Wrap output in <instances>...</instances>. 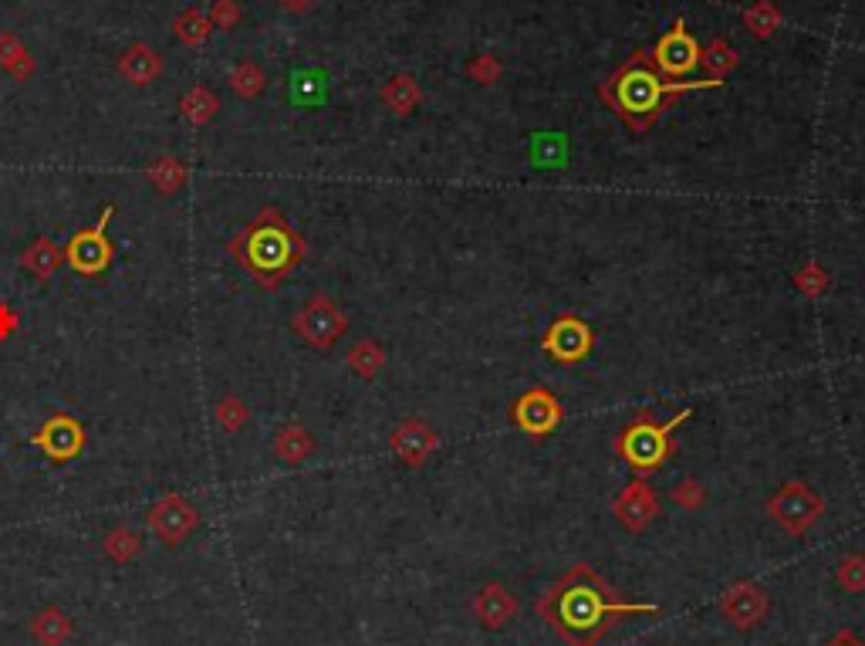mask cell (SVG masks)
Wrapping results in <instances>:
<instances>
[{"instance_id": "6da1fadb", "label": "cell", "mask_w": 865, "mask_h": 646, "mask_svg": "<svg viewBox=\"0 0 865 646\" xmlns=\"http://www.w3.org/2000/svg\"><path fill=\"white\" fill-rule=\"evenodd\" d=\"M626 613H656V606L619 603L588 565L558 579L541 599V616L568 646H595Z\"/></svg>"}, {"instance_id": "7a4b0ae2", "label": "cell", "mask_w": 865, "mask_h": 646, "mask_svg": "<svg viewBox=\"0 0 865 646\" xmlns=\"http://www.w3.org/2000/svg\"><path fill=\"white\" fill-rule=\"evenodd\" d=\"M720 85L724 82H717V78H703V82H666V75H659L653 58H649L646 51H636L609 82H602L599 95L632 132H646L656 126L659 112L670 109V102L676 95L697 92V88H720Z\"/></svg>"}, {"instance_id": "3957f363", "label": "cell", "mask_w": 865, "mask_h": 646, "mask_svg": "<svg viewBox=\"0 0 865 646\" xmlns=\"http://www.w3.org/2000/svg\"><path fill=\"white\" fill-rule=\"evenodd\" d=\"M230 251L237 254V261L251 271V278L264 288H278L288 274L305 261L308 244L305 237L284 220L281 210L264 207L254 217V224H247L244 234L230 244Z\"/></svg>"}, {"instance_id": "277c9868", "label": "cell", "mask_w": 865, "mask_h": 646, "mask_svg": "<svg viewBox=\"0 0 865 646\" xmlns=\"http://www.w3.org/2000/svg\"><path fill=\"white\" fill-rule=\"evenodd\" d=\"M690 417L693 406H683L670 420H656L653 410H639L636 420H629L615 433V454H619V460H626L629 471H636L639 477L653 474L676 454V430Z\"/></svg>"}, {"instance_id": "5b68a950", "label": "cell", "mask_w": 865, "mask_h": 646, "mask_svg": "<svg viewBox=\"0 0 865 646\" xmlns=\"http://www.w3.org/2000/svg\"><path fill=\"white\" fill-rule=\"evenodd\" d=\"M541 352L558 366H582L595 352V329L582 315H558L541 335Z\"/></svg>"}, {"instance_id": "8992f818", "label": "cell", "mask_w": 865, "mask_h": 646, "mask_svg": "<svg viewBox=\"0 0 865 646\" xmlns=\"http://www.w3.org/2000/svg\"><path fill=\"white\" fill-rule=\"evenodd\" d=\"M294 332L305 339L311 349H332L345 332H349V315L338 308L328 295H311L291 318Z\"/></svg>"}, {"instance_id": "52a82bcc", "label": "cell", "mask_w": 865, "mask_h": 646, "mask_svg": "<svg viewBox=\"0 0 865 646\" xmlns=\"http://www.w3.org/2000/svg\"><path fill=\"white\" fill-rule=\"evenodd\" d=\"M768 515L778 521L788 535H805L818 518L825 515V501L808 484L788 481L768 498Z\"/></svg>"}, {"instance_id": "ba28073f", "label": "cell", "mask_w": 865, "mask_h": 646, "mask_svg": "<svg viewBox=\"0 0 865 646\" xmlns=\"http://www.w3.org/2000/svg\"><path fill=\"white\" fill-rule=\"evenodd\" d=\"M561 420H565L561 400L545 386H531L511 403V423L531 440H548L561 427Z\"/></svg>"}, {"instance_id": "9c48e42d", "label": "cell", "mask_w": 865, "mask_h": 646, "mask_svg": "<svg viewBox=\"0 0 865 646\" xmlns=\"http://www.w3.org/2000/svg\"><path fill=\"white\" fill-rule=\"evenodd\" d=\"M112 217H115V207L109 203V207L102 210V220H98V227L78 230V234L71 237L68 247H65V261H68L78 274H85V278H95V274H102V271L112 264V258H115L112 241H109V234H105V227H109Z\"/></svg>"}, {"instance_id": "30bf717a", "label": "cell", "mask_w": 865, "mask_h": 646, "mask_svg": "<svg viewBox=\"0 0 865 646\" xmlns=\"http://www.w3.org/2000/svg\"><path fill=\"white\" fill-rule=\"evenodd\" d=\"M146 518H149L153 535L159 542H166L169 548L183 545L186 538L193 535V528L200 525V511H196L183 494H166L163 501H156L153 508H149Z\"/></svg>"}, {"instance_id": "8fae6325", "label": "cell", "mask_w": 865, "mask_h": 646, "mask_svg": "<svg viewBox=\"0 0 865 646\" xmlns=\"http://www.w3.org/2000/svg\"><path fill=\"white\" fill-rule=\"evenodd\" d=\"M700 55H703V48L697 44V38L686 31L683 21H676L673 28L659 38L653 51V65L659 68V75H666V78H686L700 65Z\"/></svg>"}, {"instance_id": "7c38bea8", "label": "cell", "mask_w": 865, "mask_h": 646, "mask_svg": "<svg viewBox=\"0 0 865 646\" xmlns=\"http://www.w3.org/2000/svg\"><path fill=\"white\" fill-rule=\"evenodd\" d=\"M389 447H392V454L403 460V464L419 467L436 454V447H440V433H436L426 420L406 417L403 423H396V430L389 433Z\"/></svg>"}, {"instance_id": "4fadbf2b", "label": "cell", "mask_w": 865, "mask_h": 646, "mask_svg": "<svg viewBox=\"0 0 865 646\" xmlns=\"http://www.w3.org/2000/svg\"><path fill=\"white\" fill-rule=\"evenodd\" d=\"M31 444L41 447L51 460H71L82 454L85 447V427L75 417H68V413H55L51 420L41 423V430L31 437Z\"/></svg>"}, {"instance_id": "5bb4252c", "label": "cell", "mask_w": 865, "mask_h": 646, "mask_svg": "<svg viewBox=\"0 0 865 646\" xmlns=\"http://www.w3.org/2000/svg\"><path fill=\"white\" fill-rule=\"evenodd\" d=\"M768 592L754 582H740V586L727 589L720 599V613H724L737 630H754L764 616H768Z\"/></svg>"}, {"instance_id": "9a60e30c", "label": "cell", "mask_w": 865, "mask_h": 646, "mask_svg": "<svg viewBox=\"0 0 865 646\" xmlns=\"http://www.w3.org/2000/svg\"><path fill=\"white\" fill-rule=\"evenodd\" d=\"M659 511V501H656V491L649 488L646 481L636 474V481H629L626 488H622L619 498L612 501V515L622 521V525L629 528V532H642V528L649 525V521L656 518Z\"/></svg>"}, {"instance_id": "2e32d148", "label": "cell", "mask_w": 865, "mask_h": 646, "mask_svg": "<svg viewBox=\"0 0 865 646\" xmlns=\"http://www.w3.org/2000/svg\"><path fill=\"white\" fill-rule=\"evenodd\" d=\"M163 68H166L163 55H159L153 44H146V41L132 44L126 55L119 58V75L126 78L129 85H139V88L153 85L156 78L163 75Z\"/></svg>"}, {"instance_id": "e0dca14e", "label": "cell", "mask_w": 865, "mask_h": 646, "mask_svg": "<svg viewBox=\"0 0 865 646\" xmlns=\"http://www.w3.org/2000/svg\"><path fill=\"white\" fill-rule=\"evenodd\" d=\"M474 613L484 626H490V630H497V626L511 623V616L517 613V603L514 596L501 586H484L477 592L474 599Z\"/></svg>"}, {"instance_id": "ac0fdd59", "label": "cell", "mask_w": 865, "mask_h": 646, "mask_svg": "<svg viewBox=\"0 0 865 646\" xmlns=\"http://www.w3.org/2000/svg\"><path fill=\"white\" fill-rule=\"evenodd\" d=\"M315 437H311L308 427H301V423H284V427L278 430V437H274V454H278V460H284V464H301V460H308L311 454H315Z\"/></svg>"}, {"instance_id": "d6986e66", "label": "cell", "mask_w": 865, "mask_h": 646, "mask_svg": "<svg viewBox=\"0 0 865 646\" xmlns=\"http://www.w3.org/2000/svg\"><path fill=\"white\" fill-rule=\"evenodd\" d=\"M71 630H75V623H71L68 613H61L58 606L41 609V613L31 619V633L41 646H65L71 640Z\"/></svg>"}, {"instance_id": "ffe728a7", "label": "cell", "mask_w": 865, "mask_h": 646, "mask_svg": "<svg viewBox=\"0 0 865 646\" xmlns=\"http://www.w3.org/2000/svg\"><path fill=\"white\" fill-rule=\"evenodd\" d=\"M379 99H382V105H386L389 112L409 115L419 102H423V88H419V82L413 75H396V78H389V82L382 85Z\"/></svg>"}, {"instance_id": "44dd1931", "label": "cell", "mask_w": 865, "mask_h": 646, "mask_svg": "<svg viewBox=\"0 0 865 646\" xmlns=\"http://www.w3.org/2000/svg\"><path fill=\"white\" fill-rule=\"evenodd\" d=\"M61 261H65V251H61L55 241H48V237H38V241L21 254V268L31 271L38 281H48L51 274L61 268Z\"/></svg>"}, {"instance_id": "7402d4cb", "label": "cell", "mask_w": 865, "mask_h": 646, "mask_svg": "<svg viewBox=\"0 0 865 646\" xmlns=\"http://www.w3.org/2000/svg\"><path fill=\"white\" fill-rule=\"evenodd\" d=\"M386 345L376 342V339H362L355 342L349 349V356H345V362H349V369L359 379H376L382 369H386Z\"/></svg>"}, {"instance_id": "603a6c76", "label": "cell", "mask_w": 865, "mask_h": 646, "mask_svg": "<svg viewBox=\"0 0 865 646\" xmlns=\"http://www.w3.org/2000/svg\"><path fill=\"white\" fill-rule=\"evenodd\" d=\"M0 68H4L11 78H17V82H28V78L34 75L31 51L24 48L14 34H0Z\"/></svg>"}, {"instance_id": "cb8c5ba5", "label": "cell", "mask_w": 865, "mask_h": 646, "mask_svg": "<svg viewBox=\"0 0 865 646\" xmlns=\"http://www.w3.org/2000/svg\"><path fill=\"white\" fill-rule=\"evenodd\" d=\"M146 176H149V183H153V190L166 193V197H173V193L186 183V166H183L176 156H159V159H153V163H149Z\"/></svg>"}, {"instance_id": "d4e9b609", "label": "cell", "mask_w": 865, "mask_h": 646, "mask_svg": "<svg viewBox=\"0 0 865 646\" xmlns=\"http://www.w3.org/2000/svg\"><path fill=\"white\" fill-rule=\"evenodd\" d=\"M210 31H213L210 14H203L200 7H186V11L173 21V34L183 44H190V48H200V44L210 38Z\"/></svg>"}, {"instance_id": "484cf974", "label": "cell", "mask_w": 865, "mask_h": 646, "mask_svg": "<svg viewBox=\"0 0 865 646\" xmlns=\"http://www.w3.org/2000/svg\"><path fill=\"white\" fill-rule=\"evenodd\" d=\"M220 109V99L210 92V88H190V92L180 99V112L186 122H193V126H207V122L217 115Z\"/></svg>"}, {"instance_id": "4316f807", "label": "cell", "mask_w": 865, "mask_h": 646, "mask_svg": "<svg viewBox=\"0 0 865 646\" xmlns=\"http://www.w3.org/2000/svg\"><path fill=\"white\" fill-rule=\"evenodd\" d=\"M105 555H109L112 562H119V565H126V562H132L136 559V555L142 552V535L136 532V528H129V525H119V528H112L109 535H105Z\"/></svg>"}, {"instance_id": "83f0119b", "label": "cell", "mask_w": 865, "mask_h": 646, "mask_svg": "<svg viewBox=\"0 0 865 646\" xmlns=\"http://www.w3.org/2000/svg\"><path fill=\"white\" fill-rule=\"evenodd\" d=\"M744 28L754 34V38H771L774 31L781 28V11L771 4V0H757L744 11Z\"/></svg>"}, {"instance_id": "f1b7e54d", "label": "cell", "mask_w": 865, "mask_h": 646, "mask_svg": "<svg viewBox=\"0 0 865 646\" xmlns=\"http://www.w3.org/2000/svg\"><path fill=\"white\" fill-rule=\"evenodd\" d=\"M700 65H707L710 78H717V82H724L727 72H734V68H737V51H734V44H730L727 38H717V41H713L710 48L700 55Z\"/></svg>"}, {"instance_id": "f546056e", "label": "cell", "mask_w": 865, "mask_h": 646, "mask_svg": "<svg viewBox=\"0 0 865 646\" xmlns=\"http://www.w3.org/2000/svg\"><path fill=\"white\" fill-rule=\"evenodd\" d=\"M267 78L261 68L254 65V61H240V65H234V72H230V88H234L237 99H257V95L264 92Z\"/></svg>"}, {"instance_id": "4dcf8cb0", "label": "cell", "mask_w": 865, "mask_h": 646, "mask_svg": "<svg viewBox=\"0 0 865 646\" xmlns=\"http://www.w3.org/2000/svg\"><path fill=\"white\" fill-rule=\"evenodd\" d=\"M791 281H795V288H798L805 298H822L825 291H828V285H832V278H828V271H825L818 261L801 264V268L795 271V278H791Z\"/></svg>"}, {"instance_id": "1f68e13d", "label": "cell", "mask_w": 865, "mask_h": 646, "mask_svg": "<svg viewBox=\"0 0 865 646\" xmlns=\"http://www.w3.org/2000/svg\"><path fill=\"white\" fill-rule=\"evenodd\" d=\"M217 423L220 427H224L227 433H237L240 427H244L247 420H251V410H247V403L240 400V396H234V393H227L224 400L217 403Z\"/></svg>"}, {"instance_id": "d6a6232c", "label": "cell", "mask_w": 865, "mask_h": 646, "mask_svg": "<svg viewBox=\"0 0 865 646\" xmlns=\"http://www.w3.org/2000/svg\"><path fill=\"white\" fill-rule=\"evenodd\" d=\"M838 582L849 592H865V555L862 552H852L838 562Z\"/></svg>"}, {"instance_id": "836d02e7", "label": "cell", "mask_w": 865, "mask_h": 646, "mask_svg": "<svg viewBox=\"0 0 865 646\" xmlns=\"http://www.w3.org/2000/svg\"><path fill=\"white\" fill-rule=\"evenodd\" d=\"M673 501H676V508H683V511H700L703 501H707V491H703V484L697 477H686V481H680L673 488Z\"/></svg>"}, {"instance_id": "e575fe53", "label": "cell", "mask_w": 865, "mask_h": 646, "mask_svg": "<svg viewBox=\"0 0 865 646\" xmlns=\"http://www.w3.org/2000/svg\"><path fill=\"white\" fill-rule=\"evenodd\" d=\"M240 21V7L234 4V0H217V4L210 7V24L220 31H234Z\"/></svg>"}, {"instance_id": "d590c367", "label": "cell", "mask_w": 865, "mask_h": 646, "mask_svg": "<svg viewBox=\"0 0 865 646\" xmlns=\"http://www.w3.org/2000/svg\"><path fill=\"white\" fill-rule=\"evenodd\" d=\"M470 72V78H474V82H480V85H494L497 78H501V61H497L494 55H480L474 65L467 68Z\"/></svg>"}, {"instance_id": "8d00e7d4", "label": "cell", "mask_w": 865, "mask_h": 646, "mask_svg": "<svg viewBox=\"0 0 865 646\" xmlns=\"http://www.w3.org/2000/svg\"><path fill=\"white\" fill-rule=\"evenodd\" d=\"M17 325H21V322H17L14 308L0 302V342H4V339H11V335L17 332Z\"/></svg>"}, {"instance_id": "74e56055", "label": "cell", "mask_w": 865, "mask_h": 646, "mask_svg": "<svg viewBox=\"0 0 865 646\" xmlns=\"http://www.w3.org/2000/svg\"><path fill=\"white\" fill-rule=\"evenodd\" d=\"M278 4L284 7V11H291V14H305V11H311V7L318 4V0H278Z\"/></svg>"}, {"instance_id": "f35d334b", "label": "cell", "mask_w": 865, "mask_h": 646, "mask_svg": "<svg viewBox=\"0 0 865 646\" xmlns=\"http://www.w3.org/2000/svg\"><path fill=\"white\" fill-rule=\"evenodd\" d=\"M828 646H862V643H859V640H855V636H849V633H842V636H838V640H835V643H828Z\"/></svg>"}]
</instances>
